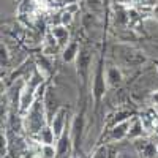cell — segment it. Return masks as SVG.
<instances>
[{"label":"cell","instance_id":"6da1fadb","mask_svg":"<svg viewBox=\"0 0 158 158\" xmlns=\"http://www.w3.org/2000/svg\"><path fill=\"white\" fill-rule=\"evenodd\" d=\"M40 87H41V85H40ZM36 95L38 97H36L35 103L32 104V108L25 112V117H24V127L33 136H36L46 125H49L48 115H46V108H44V100H43L44 94L40 95V89H38Z\"/></svg>","mask_w":158,"mask_h":158},{"label":"cell","instance_id":"7a4b0ae2","mask_svg":"<svg viewBox=\"0 0 158 158\" xmlns=\"http://www.w3.org/2000/svg\"><path fill=\"white\" fill-rule=\"evenodd\" d=\"M133 146L139 158H158V150L153 139L149 138H139L133 141Z\"/></svg>","mask_w":158,"mask_h":158},{"label":"cell","instance_id":"3957f363","mask_svg":"<svg viewBox=\"0 0 158 158\" xmlns=\"http://www.w3.org/2000/svg\"><path fill=\"white\" fill-rule=\"evenodd\" d=\"M73 138H71V130H65V133L57 139L56 149H57V158H70L73 152Z\"/></svg>","mask_w":158,"mask_h":158},{"label":"cell","instance_id":"277c9868","mask_svg":"<svg viewBox=\"0 0 158 158\" xmlns=\"http://www.w3.org/2000/svg\"><path fill=\"white\" fill-rule=\"evenodd\" d=\"M106 77H104V73H103V65L100 63L97 67V71H95V79H94V100H95V106L98 108V104L104 95V90H106Z\"/></svg>","mask_w":158,"mask_h":158},{"label":"cell","instance_id":"5b68a950","mask_svg":"<svg viewBox=\"0 0 158 158\" xmlns=\"http://www.w3.org/2000/svg\"><path fill=\"white\" fill-rule=\"evenodd\" d=\"M51 128L54 130V133L57 136V139L65 133V130H67V108L60 106L59 111L54 114V117H52V120L49 122Z\"/></svg>","mask_w":158,"mask_h":158},{"label":"cell","instance_id":"8992f818","mask_svg":"<svg viewBox=\"0 0 158 158\" xmlns=\"http://www.w3.org/2000/svg\"><path fill=\"white\" fill-rule=\"evenodd\" d=\"M130 123H131L130 118H127V120H123V122L115 123V125L109 130V139H111V141H117V142H118V141H122V139L128 138Z\"/></svg>","mask_w":158,"mask_h":158},{"label":"cell","instance_id":"52a82bcc","mask_svg":"<svg viewBox=\"0 0 158 158\" xmlns=\"http://www.w3.org/2000/svg\"><path fill=\"white\" fill-rule=\"evenodd\" d=\"M36 139L41 146H56L57 144V136L54 133V130L51 128V125H46L40 133L36 135Z\"/></svg>","mask_w":158,"mask_h":158},{"label":"cell","instance_id":"ba28073f","mask_svg":"<svg viewBox=\"0 0 158 158\" xmlns=\"http://www.w3.org/2000/svg\"><path fill=\"white\" fill-rule=\"evenodd\" d=\"M146 135V128H144V123L141 120V117H135L130 123V131H128V139H139L144 138Z\"/></svg>","mask_w":158,"mask_h":158},{"label":"cell","instance_id":"9c48e42d","mask_svg":"<svg viewBox=\"0 0 158 158\" xmlns=\"http://www.w3.org/2000/svg\"><path fill=\"white\" fill-rule=\"evenodd\" d=\"M51 35L54 36L57 40V43L59 44H63V46H67L68 43V38H70V32L67 29V25H52L51 27Z\"/></svg>","mask_w":158,"mask_h":158},{"label":"cell","instance_id":"30bf717a","mask_svg":"<svg viewBox=\"0 0 158 158\" xmlns=\"http://www.w3.org/2000/svg\"><path fill=\"white\" fill-rule=\"evenodd\" d=\"M76 63H77V71L81 73L82 79L85 81V74L89 71V67H90V54L84 49V51H79V56L76 59Z\"/></svg>","mask_w":158,"mask_h":158},{"label":"cell","instance_id":"8fae6325","mask_svg":"<svg viewBox=\"0 0 158 158\" xmlns=\"http://www.w3.org/2000/svg\"><path fill=\"white\" fill-rule=\"evenodd\" d=\"M77 56H79V44L76 43V41H71V43H68L67 46H65V49H63V52H62V59L65 60V62H74L76 59H77Z\"/></svg>","mask_w":158,"mask_h":158},{"label":"cell","instance_id":"7c38bea8","mask_svg":"<svg viewBox=\"0 0 158 158\" xmlns=\"http://www.w3.org/2000/svg\"><path fill=\"white\" fill-rule=\"evenodd\" d=\"M92 158H117V150L112 146L104 144V146H101L95 150V153L92 155Z\"/></svg>","mask_w":158,"mask_h":158},{"label":"cell","instance_id":"4fadbf2b","mask_svg":"<svg viewBox=\"0 0 158 158\" xmlns=\"http://www.w3.org/2000/svg\"><path fill=\"white\" fill-rule=\"evenodd\" d=\"M120 81H122V73H120V70H118L117 67H112V68H109L106 71V82H108V85L115 87L117 84H120Z\"/></svg>","mask_w":158,"mask_h":158},{"label":"cell","instance_id":"5bb4252c","mask_svg":"<svg viewBox=\"0 0 158 158\" xmlns=\"http://www.w3.org/2000/svg\"><path fill=\"white\" fill-rule=\"evenodd\" d=\"M40 155L41 158H57V149L56 146H41Z\"/></svg>","mask_w":158,"mask_h":158},{"label":"cell","instance_id":"9a60e30c","mask_svg":"<svg viewBox=\"0 0 158 158\" xmlns=\"http://www.w3.org/2000/svg\"><path fill=\"white\" fill-rule=\"evenodd\" d=\"M71 21H73V13L68 11V10H63L60 13V24L62 25H68V24H71Z\"/></svg>","mask_w":158,"mask_h":158},{"label":"cell","instance_id":"2e32d148","mask_svg":"<svg viewBox=\"0 0 158 158\" xmlns=\"http://www.w3.org/2000/svg\"><path fill=\"white\" fill-rule=\"evenodd\" d=\"M6 63H8V52H6L5 46L2 44V67H3V65H6Z\"/></svg>","mask_w":158,"mask_h":158},{"label":"cell","instance_id":"e0dca14e","mask_svg":"<svg viewBox=\"0 0 158 158\" xmlns=\"http://www.w3.org/2000/svg\"><path fill=\"white\" fill-rule=\"evenodd\" d=\"M152 100H153V103H156V104H158V92H155V94L152 95Z\"/></svg>","mask_w":158,"mask_h":158},{"label":"cell","instance_id":"ac0fdd59","mask_svg":"<svg viewBox=\"0 0 158 158\" xmlns=\"http://www.w3.org/2000/svg\"><path fill=\"white\" fill-rule=\"evenodd\" d=\"M152 139H153V142H155V146H156V150H158V135H155V136H153Z\"/></svg>","mask_w":158,"mask_h":158}]
</instances>
